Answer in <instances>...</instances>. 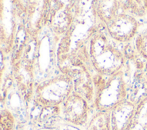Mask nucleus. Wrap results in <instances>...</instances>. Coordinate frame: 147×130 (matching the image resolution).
I'll return each mask as SVG.
<instances>
[{
    "mask_svg": "<svg viewBox=\"0 0 147 130\" xmlns=\"http://www.w3.org/2000/svg\"><path fill=\"white\" fill-rule=\"evenodd\" d=\"M136 110V104L127 100L115 105L110 111L111 130H126L134 118Z\"/></svg>",
    "mask_w": 147,
    "mask_h": 130,
    "instance_id": "423d86ee",
    "label": "nucleus"
},
{
    "mask_svg": "<svg viewBox=\"0 0 147 130\" xmlns=\"http://www.w3.org/2000/svg\"><path fill=\"white\" fill-rule=\"evenodd\" d=\"M14 127V119L11 113L4 109L1 113V130H13Z\"/></svg>",
    "mask_w": 147,
    "mask_h": 130,
    "instance_id": "9b49d317",
    "label": "nucleus"
},
{
    "mask_svg": "<svg viewBox=\"0 0 147 130\" xmlns=\"http://www.w3.org/2000/svg\"><path fill=\"white\" fill-rule=\"evenodd\" d=\"M86 130H111L110 111H99L90 120Z\"/></svg>",
    "mask_w": 147,
    "mask_h": 130,
    "instance_id": "6e6552de",
    "label": "nucleus"
},
{
    "mask_svg": "<svg viewBox=\"0 0 147 130\" xmlns=\"http://www.w3.org/2000/svg\"><path fill=\"white\" fill-rule=\"evenodd\" d=\"M72 88L69 77L61 76L38 85L36 99L42 107H55L64 103L71 94Z\"/></svg>",
    "mask_w": 147,
    "mask_h": 130,
    "instance_id": "f03ea898",
    "label": "nucleus"
},
{
    "mask_svg": "<svg viewBox=\"0 0 147 130\" xmlns=\"http://www.w3.org/2000/svg\"><path fill=\"white\" fill-rule=\"evenodd\" d=\"M87 101L76 93L71 94L63 103V114L64 119L75 125L86 123L88 116Z\"/></svg>",
    "mask_w": 147,
    "mask_h": 130,
    "instance_id": "39448f33",
    "label": "nucleus"
},
{
    "mask_svg": "<svg viewBox=\"0 0 147 130\" xmlns=\"http://www.w3.org/2000/svg\"><path fill=\"white\" fill-rule=\"evenodd\" d=\"M127 85L122 72L111 75L104 86L96 93L95 104L100 111H110L126 100Z\"/></svg>",
    "mask_w": 147,
    "mask_h": 130,
    "instance_id": "7ed1b4c3",
    "label": "nucleus"
},
{
    "mask_svg": "<svg viewBox=\"0 0 147 130\" xmlns=\"http://www.w3.org/2000/svg\"><path fill=\"white\" fill-rule=\"evenodd\" d=\"M146 70H147V64H146Z\"/></svg>",
    "mask_w": 147,
    "mask_h": 130,
    "instance_id": "f8f14e48",
    "label": "nucleus"
},
{
    "mask_svg": "<svg viewBox=\"0 0 147 130\" xmlns=\"http://www.w3.org/2000/svg\"><path fill=\"white\" fill-rule=\"evenodd\" d=\"M90 54L94 66L102 74L113 75L119 72L123 63L121 52L103 36L98 35L91 40Z\"/></svg>",
    "mask_w": 147,
    "mask_h": 130,
    "instance_id": "f257e3e1",
    "label": "nucleus"
},
{
    "mask_svg": "<svg viewBox=\"0 0 147 130\" xmlns=\"http://www.w3.org/2000/svg\"><path fill=\"white\" fill-rule=\"evenodd\" d=\"M117 1H100L97 8V13L100 18L107 24L117 15L118 10Z\"/></svg>",
    "mask_w": 147,
    "mask_h": 130,
    "instance_id": "1a4fd4ad",
    "label": "nucleus"
},
{
    "mask_svg": "<svg viewBox=\"0 0 147 130\" xmlns=\"http://www.w3.org/2000/svg\"><path fill=\"white\" fill-rule=\"evenodd\" d=\"M126 130H147V96L137 104L134 118Z\"/></svg>",
    "mask_w": 147,
    "mask_h": 130,
    "instance_id": "0eeeda50",
    "label": "nucleus"
},
{
    "mask_svg": "<svg viewBox=\"0 0 147 130\" xmlns=\"http://www.w3.org/2000/svg\"><path fill=\"white\" fill-rule=\"evenodd\" d=\"M107 25L110 36L116 41L122 42L130 41L138 29L136 18L125 13L117 14Z\"/></svg>",
    "mask_w": 147,
    "mask_h": 130,
    "instance_id": "20e7f679",
    "label": "nucleus"
},
{
    "mask_svg": "<svg viewBox=\"0 0 147 130\" xmlns=\"http://www.w3.org/2000/svg\"><path fill=\"white\" fill-rule=\"evenodd\" d=\"M137 52L142 57L147 59V29L142 30L136 39Z\"/></svg>",
    "mask_w": 147,
    "mask_h": 130,
    "instance_id": "9d476101",
    "label": "nucleus"
}]
</instances>
